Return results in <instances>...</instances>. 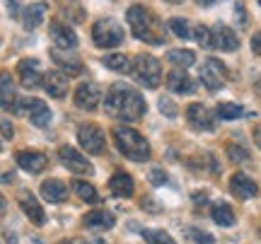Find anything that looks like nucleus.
Wrapping results in <instances>:
<instances>
[{
    "instance_id": "8fccbe9b",
    "label": "nucleus",
    "mask_w": 261,
    "mask_h": 244,
    "mask_svg": "<svg viewBox=\"0 0 261 244\" xmlns=\"http://www.w3.org/2000/svg\"><path fill=\"white\" fill-rule=\"evenodd\" d=\"M259 235H261V232H259Z\"/></svg>"
},
{
    "instance_id": "aec40b11",
    "label": "nucleus",
    "mask_w": 261,
    "mask_h": 244,
    "mask_svg": "<svg viewBox=\"0 0 261 244\" xmlns=\"http://www.w3.org/2000/svg\"><path fill=\"white\" fill-rule=\"evenodd\" d=\"M19 208L24 210V215H27L34 225H44V223H46V213H44L41 203L34 198V194L22 191V194H19Z\"/></svg>"
},
{
    "instance_id": "c9c22d12",
    "label": "nucleus",
    "mask_w": 261,
    "mask_h": 244,
    "mask_svg": "<svg viewBox=\"0 0 261 244\" xmlns=\"http://www.w3.org/2000/svg\"><path fill=\"white\" fill-rule=\"evenodd\" d=\"M148 179H150V184H152V186H162V184L167 181V174H165L160 167H155V169H150Z\"/></svg>"
},
{
    "instance_id": "4c0bfd02",
    "label": "nucleus",
    "mask_w": 261,
    "mask_h": 244,
    "mask_svg": "<svg viewBox=\"0 0 261 244\" xmlns=\"http://www.w3.org/2000/svg\"><path fill=\"white\" fill-rule=\"evenodd\" d=\"M0 131H3V138H12L15 131H12V123L10 121H0Z\"/></svg>"
},
{
    "instance_id": "c756f323",
    "label": "nucleus",
    "mask_w": 261,
    "mask_h": 244,
    "mask_svg": "<svg viewBox=\"0 0 261 244\" xmlns=\"http://www.w3.org/2000/svg\"><path fill=\"white\" fill-rule=\"evenodd\" d=\"M102 63L107 68H112V70H116V73H126V70H130V61L126 53H109V56L102 58Z\"/></svg>"
},
{
    "instance_id": "e433bc0d",
    "label": "nucleus",
    "mask_w": 261,
    "mask_h": 244,
    "mask_svg": "<svg viewBox=\"0 0 261 244\" xmlns=\"http://www.w3.org/2000/svg\"><path fill=\"white\" fill-rule=\"evenodd\" d=\"M160 109H162V114H165L167 119H174V116H177V104L169 102L167 97H162V99H160Z\"/></svg>"
},
{
    "instance_id": "4be33fe9",
    "label": "nucleus",
    "mask_w": 261,
    "mask_h": 244,
    "mask_svg": "<svg viewBox=\"0 0 261 244\" xmlns=\"http://www.w3.org/2000/svg\"><path fill=\"white\" fill-rule=\"evenodd\" d=\"M51 61L61 68V73H65V75H80V73H83V63H80V58L68 56L65 51L54 48V51H51Z\"/></svg>"
},
{
    "instance_id": "0eeeda50",
    "label": "nucleus",
    "mask_w": 261,
    "mask_h": 244,
    "mask_svg": "<svg viewBox=\"0 0 261 244\" xmlns=\"http://www.w3.org/2000/svg\"><path fill=\"white\" fill-rule=\"evenodd\" d=\"M77 141H80L85 152H92V155L104 152V133L97 123H80L77 126Z\"/></svg>"
},
{
    "instance_id": "6ab92c4d",
    "label": "nucleus",
    "mask_w": 261,
    "mask_h": 244,
    "mask_svg": "<svg viewBox=\"0 0 261 244\" xmlns=\"http://www.w3.org/2000/svg\"><path fill=\"white\" fill-rule=\"evenodd\" d=\"M17 165L24 172H29V174H39V172H44L48 165L46 155L39 150H19L17 152Z\"/></svg>"
},
{
    "instance_id": "9b49d317",
    "label": "nucleus",
    "mask_w": 261,
    "mask_h": 244,
    "mask_svg": "<svg viewBox=\"0 0 261 244\" xmlns=\"http://www.w3.org/2000/svg\"><path fill=\"white\" fill-rule=\"evenodd\" d=\"M58 157H61V162L65 165V169H70L75 174H90V172H92L90 160L85 157L83 152H77L75 148H70V145H63V148L58 150Z\"/></svg>"
},
{
    "instance_id": "5701e85b",
    "label": "nucleus",
    "mask_w": 261,
    "mask_h": 244,
    "mask_svg": "<svg viewBox=\"0 0 261 244\" xmlns=\"http://www.w3.org/2000/svg\"><path fill=\"white\" fill-rule=\"evenodd\" d=\"M85 227L90 230H112L116 225V215L109 213V210H90L87 215L83 218Z\"/></svg>"
},
{
    "instance_id": "b1692460",
    "label": "nucleus",
    "mask_w": 261,
    "mask_h": 244,
    "mask_svg": "<svg viewBox=\"0 0 261 244\" xmlns=\"http://www.w3.org/2000/svg\"><path fill=\"white\" fill-rule=\"evenodd\" d=\"M107 186L112 191V196L128 198L130 194H133V179H130V174H126V172H116L114 177H109Z\"/></svg>"
},
{
    "instance_id": "2eb2a0df",
    "label": "nucleus",
    "mask_w": 261,
    "mask_h": 244,
    "mask_svg": "<svg viewBox=\"0 0 261 244\" xmlns=\"http://www.w3.org/2000/svg\"><path fill=\"white\" fill-rule=\"evenodd\" d=\"M17 90H15V80L8 70H0V109L5 112H15L17 109Z\"/></svg>"
},
{
    "instance_id": "ddd939ff",
    "label": "nucleus",
    "mask_w": 261,
    "mask_h": 244,
    "mask_svg": "<svg viewBox=\"0 0 261 244\" xmlns=\"http://www.w3.org/2000/svg\"><path fill=\"white\" fill-rule=\"evenodd\" d=\"M48 34H51V41H54V46H56L58 51H68V48L77 46V34H75V29L63 24V22H54L51 29H48Z\"/></svg>"
},
{
    "instance_id": "a19ab883",
    "label": "nucleus",
    "mask_w": 261,
    "mask_h": 244,
    "mask_svg": "<svg viewBox=\"0 0 261 244\" xmlns=\"http://www.w3.org/2000/svg\"><path fill=\"white\" fill-rule=\"evenodd\" d=\"M201 8H211V5H215V3H220V0H196Z\"/></svg>"
},
{
    "instance_id": "2f4dec72",
    "label": "nucleus",
    "mask_w": 261,
    "mask_h": 244,
    "mask_svg": "<svg viewBox=\"0 0 261 244\" xmlns=\"http://www.w3.org/2000/svg\"><path fill=\"white\" fill-rule=\"evenodd\" d=\"M194 41L201 48H213V29L205 24H196L194 27Z\"/></svg>"
},
{
    "instance_id": "c85d7f7f",
    "label": "nucleus",
    "mask_w": 261,
    "mask_h": 244,
    "mask_svg": "<svg viewBox=\"0 0 261 244\" xmlns=\"http://www.w3.org/2000/svg\"><path fill=\"white\" fill-rule=\"evenodd\" d=\"M167 58H169V63H174L177 68H191L196 63V53L194 51H189V48H172L167 53Z\"/></svg>"
},
{
    "instance_id": "cd10ccee",
    "label": "nucleus",
    "mask_w": 261,
    "mask_h": 244,
    "mask_svg": "<svg viewBox=\"0 0 261 244\" xmlns=\"http://www.w3.org/2000/svg\"><path fill=\"white\" fill-rule=\"evenodd\" d=\"M244 114H247V109L240 106V104H234V102H220L218 104V109H215V116H218V119H223V121L242 119Z\"/></svg>"
},
{
    "instance_id": "f3484780",
    "label": "nucleus",
    "mask_w": 261,
    "mask_h": 244,
    "mask_svg": "<svg viewBox=\"0 0 261 244\" xmlns=\"http://www.w3.org/2000/svg\"><path fill=\"white\" fill-rule=\"evenodd\" d=\"M167 87H169V92H174V94H189L196 90V80L189 75L187 70L174 68V70H169V75H167Z\"/></svg>"
},
{
    "instance_id": "20e7f679",
    "label": "nucleus",
    "mask_w": 261,
    "mask_h": 244,
    "mask_svg": "<svg viewBox=\"0 0 261 244\" xmlns=\"http://www.w3.org/2000/svg\"><path fill=\"white\" fill-rule=\"evenodd\" d=\"M130 75H133V80L138 85L155 90V87H160V83H162V66H160V61L155 56L140 53V56H136L133 63H130Z\"/></svg>"
},
{
    "instance_id": "423d86ee",
    "label": "nucleus",
    "mask_w": 261,
    "mask_h": 244,
    "mask_svg": "<svg viewBox=\"0 0 261 244\" xmlns=\"http://www.w3.org/2000/svg\"><path fill=\"white\" fill-rule=\"evenodd\" d=\"M227 68H225L223 61H218V58H208L201 68V83L211 90V92H218V90H223L225 83H227Z\"/></svg>"
},
{
    "instance_id": "37998d69",
    "label": "nucleus",
    "mask_w": 261,
    "mask_h": 244,
    "mask_svg": "<svg viewBox=\"0 0 261 244\" xmlns=\"http://www.w3.org/2000/svg\"><path fill=\"white\" fill-rule=\"evenodd\" d=\"M58 244H80V242H75V239H61Z\"/></svg>"
},
{
    "instance_id": "f704fd0d",
    "label": "nucleus",
    "mask_w": 261,
    "mask_h": 244,
    "mask_svg": "<svg viewBox=\"0 0 261 244\" xmlns=\"http://www.w3.org/2000/svg\"><path fill=\"white\" fill-rule=\"evenodd\" d=\"M189 237L194 239L196 244H213V235H208V232H201V230H189Z\"/></svg>"
},
{
    "instance_id": "a211bd4d",
    "label": "nucleus",
    "mask_w": 261,
    "mask_h": 244,
    "mask_svg": "<svg viewBox=\"0 0 261 244\" xmlns=\"http://www.w3.org/2000/svg\"><path fill=\"white\" fill-rule=\"evenodd\" d=\"M211 29H213V48H220V51H237L240 48V39L227 24L220 22Z\"/></svg>"
},
{
    "instance_id": "49530a36",
    "label": "nucleus",
    "mask_w": 261,
    "mask_h": 244,
    "mask_svg": "<svg viewBox=\"0 0 261 244\" xmlns=\"http://www.w3.org/2000/svg\"><path fill=\"white\" fill-rule=\"evenodd\" d=\"M92 244H102V242H99V239H97V242H92Z\"/></svg>"
},
{
    "instance_id": "7ed1b4c3",
    "label": "nucleus",
    "mask_w": 261,
    "mask_h": 244,
    "mask_svg": "<svg viewBox=\"0 0 261 244\" xmlns=\"http://www.w3.org/2000/svg\"><path fill=\"white\" fill-rule=\"evenodd\" d=\"M114 143L123 157H128L130 162H148L150 160V143L140 135L136 128L130 126H119L114 128Z\"/></svg>"
},
{
    "instance_id": "4468645a",
    "label": "nucleus",
    "mask_w": 261,
    "mask_h": 244,
    "mask_svg": "<svg viewBox=\"0 0 261 244\" xmlns=\"http://www.w3.org/2000/svg\"><path fill=\"white\" fill-rule=\"evenodd\" d=\"M41 85H44V90H46L54 99H63L65 94H68V90H70L68 75H65V73H61V70H48V73H44Z\"/></svg>"
},
{
    "instance_id": "72a5a7b5",
    "label": "nucleus",
    "mask_w": 261,
    "mask_h": 244,
    "mask_svg": "<svg viewBox=\"0 0 261 244\" xmlns=\"http://www.w3.org/2000/svg\"><path fill=\"white\" fill-rule=\"evenodd\" d=\"M227 157L232 162H249V152L244 150L242 145H232V143H230V145H227Z\"/></svg>"
},
{
    "instance_id": "09e8293b",
    "label": "nucleus",
    "mask_w": 261,
    "mask_h": 244,
    "mask_svg": "<svg viewBox=\"0 0 261 244\" xmlns=\"http://www.w3.org/2000/svg\"><path fill=\"white\" fill-rule=\"evenodd\" d=\"M259 5H261V0H259Z\"/></svg>"
},
{
    "instance_id": "6e6552de",
    "label": "nucleus",
    "mask_w": 261,
    "mask_h": 244,
    "mask_svg": "<svg viewBox=\"0 0 261 244\" xmlns=\"http://www.w3.org/2000/svg\"><path fill=\"white\" fill-rule=\"evenodd\" d=\"M215 116L208 106H203V104H189L187 106V121L191 128H196V131H213L215 128Z\"/></svg>"
},
{
    "instance_id": "412c9836",
    "label": "nucleus",
    "mask_w": 261,
    "mask_h": 244,
    "mask_svg": "<svg viewBox=\"0 0 261 244\" xmlns=\"http://www.w3.org/2000/svg\"><path fill=\"white\" fill-rule=\"evenodd\" d=\"M39 191H41V198L48 203H63V201H68V194H70L61 179H46L39 186Z\"/></svg>"
},
{
    "instance_id": "58836bf2",
    "label": "nucleus",
    "mask_w": 261,
    "mask_h": 244,
    "mask_svg": "<svg viewBox=\"0 0 261 244\" xmlns=\"http://www.w3.org/2000/svg\"><path fill=\"white\" fill-rule=\"evenodd\" d=\"M252 51L256 53V56H261V32H256L252 37Z\"/></svg>"
},
{
    "instance_id": "dca6fc26",
    "label": "nucleus",
    "mask_w": 261,
    "mask_h": 244,
    "mask_svg": "<svg viewBox=\"0 0 261 244\" xmlns=\"http://www.w3.org/2000/svg\"><path fill=\"white\" fill-rule=\"evenodd\" d=\"M230 191H232L237 198H242V201H249V198L259 196V186H256V181L249 179L244 172L232 174V179H230Z\"/></svg>"
},
{
    "instance_id": "1a4fd4ad",
    "label": "nucleus",
    "mask_w": 261,
    "mask_h": 244,
    "mask_svg": "<svg viewBox=\"0 0 261 244\" xmlns=\"http://www.w3.org/2000/svg\"><path fill=\"white\" fill-rule=\"evenodd\" d=\"M15 112L27 114L29 121L34 123V126H39V128L48 126V121H51V109H48V104L41 102V99H27V102H19Z\"/></svg>"
},
{
    "instance_id": "de8ad7c7",
    "label": "nucleus",
    "mask_w": 261,
    "mask_h": 244,
    "mask_svg": "<svg viewBox=\"0 0 261 244\" xmlns=\"http://www.w3.org/2000/svg\"><path fill=\"white\" fill-rule=\"evenodd\" d=\"M0 148H3V143H0Z\"/></svg>"
},
{
    "instance_id": "bb28decb",
    "label": "nucleus",
    "mask_w": 261,
    "mask_h": 244,
    "mask_svg": "<svg viewBox=\"0 0 261 244\" xmlns=\"http://www.w3.org/2000/svg\"><path fill=\"white\" fill-rule=\"evenodd\" d=\"M73 194H77L85 203H99L102 201V196L97 194V188L90 181H83V179H73Z\"/></svg>"
},
{
    "instance_id": "c03bdc74",
    "label": "nucleus",
    "mask_w": 261,
    "mask_h": 244,
    "mask_svg": "<svg viewBox=\"0 0 261 244\" xmlns=\"http://www.w3.org/2000/svg\"><path fill=\"white\" fill-rule=\"evenodd\" d=\"M256 92H259V97H261V80L256 83Z\"/></svg>"
},
{
    "instance_id": "f03ea898",
    "label": "nucleus",
    "mask_w": 261,
    "mask_h": 244,
    "mask_svg": "<svg viewBox=\"0 0 261 244\" xmlns=\"http://www.w3.org/2000/svg\"><path fill=\"white\" fill-rule=\"evenodd\" d=\"M126 22H128L133 37H138L140 41H145V44H165V34H162L158 17L145 5H130L126 10Z\"/></svg>"
},
{
    "instance_id": "79ce46f5",
    "label": "nucleus",
    "mask_w": 261,
    "mask_h": 244,
    "mask_svg": "<svg viewBox=\"0 0 261 244\" xmlns=\"http://www.w3.org/2000/svg\"><path fill=\"white\" fill-rule=\"evenodd\" d=\"M5 206H8V203H5V198H3V194H0V213H5Z\"/></svg>"
},
{
    "instance_id": "39448f33",
    "label": "nucleus",
    "mask_w": 261,
    "mask_h": 244,
    "mask_svg": "<svg viewBox=\"0 0 261 244\" xmlns=\"http://www.w3.org/2000/svg\"><path fill=\"white\" fill-rule=\"evenodd\" d=\"M123 27L112 17H102L92 24V41L99 48H116L123 44Z\"/></svg>"
},
{
    "instance_id": "473e14b6",
    "label": "nucleus",
    "mask_w": 261,
    "mask_h": 244,
    "mask_svg": "<svg viewBox=\"0 0 261 244\" xmlns=\"http://www.w3.org/2000/svg\"><path fill=\"white\" fill-rule=\"evenodd\" d=\"M143 239L148 244H177L165 230H143Z\"/></svg>"
},
{
    "instance_id": "9d476101",
    "label": "nucleus",
    "mask_w": 261,
    "mask_h": 244,
    "mask_svg": "<svg viewBox=\"0 0 261 244\" xmlns=\"http://www.w3.org/2000/svg\"><path fill=\"white\" fill-rule=\"evenodd\" d=\"M73 102H75V106H80L85 112H94L99 106V102H102V90L94 83L77 85V90L73 92Z\"/></svg>"
},
{
    "instance_id": "a878e982",
    "label": "nucleus",
    "mask_w": 261,
    "mask_h": 244,
    "mask_svg": "<svg viewBox=\"0 0 261 244\" xmlns=\"http://www.w3.org/2000/svg\"><path fill=\"white\" fill-rule=\"evenodd\" d=\"M211 218H213L215 225H220V227L234 225V210L227 206V203H215V206L211 208Z\"/></svg>"
},
{
    "instance_id": "f257e3e1",
    "label": "nucleus",
    "mask_w": 261,
    "mask_h": 244,
    "mask_svg": "<svg viewBox=\"0 0 261 244\" xmlns=\"http://www.w3.org/2000/svg\"><path fill=\"white\" fill-rule=\"evenodd\" d=\"M104 109H107L109 116L119 119V121L136 123L145 114V99H143V94L136 87H130L126 83H114L109 87V92H107Z\"/></svg>"
},
{
    "instance_id": "7c9ffc66",
    "label": "nucleus",
    "mask_w": 261,
    "mask_h": 244,
    "mask_svg": "<svg viewBox=\"0 0 261 244\" xmlns=\"http://www.w3.org/2000/svg\"><path fill=\"white\" fill-rule=\"evenodd\" d=\"M167 27L179 39H194V24H189V19H184V17H172Z\"/></svg>"
},
{
    "instance_id": "f8f14e48",
    "label": "nucleus",
    "mask_w": 261,
    "mask_h": 244,
    "mask_svg": "<svg viewBox=\"0 0 261 244\" xmlns=\"http://www.w3.org/2000/svg\"><path fill=\"white\" fill-rule=\"evenodd\" d=\"M17 75H19L22 87H27V90L39 87V85H41V80H44V73L39 70V61H37V58H24V61H19V63H17Z\"/></svg>"
},
{
    "instance_id": "ea45409f",
    "label": "nucleus",
    "mask_w": 261,
    "mask_h": 244,
    "mask_svg": "<svg viewBox=\"0 0 261 244\" xmlns=\"http://www.w3.org/2000/svg\"><path fill=\"white\" fill-rule=\"evenodd\" d=\"M254 143H256V145L261 148V123L256 126V128H254Z\"/></svg>"
},
{
    "instance_id": "393cba45",
    "label": "nucleus",
    "mask_w": 261,
    "mask_h": 244,
    "mask_svg": "<svg viewBox=\"0 0 261 244\" xmlns=\"http://www.w3.org/2000/svg\"><path fill=\"white\" fill-rule=\"evenodd\" d=\"M44 17H46V3H32L22 12V24H24V29L32 32V29H37L44 22Z\"/></svg>"
},
{
    "instance_id": "a18cd8bd",
    "label": "nucleus",
    "mask_w": 261,
    "mask_h": 244,
    "mask_svg": "<svg viewBox=\"0 0 261 244\" xmlns=\"http://www.w3.org/2000/svg\"><path fill=\"white\" fill-rule=\"evenodd\" d=\"M167 3H174V5H177V3H184V0H167Z\"/></svg>"
}]
</instances>
